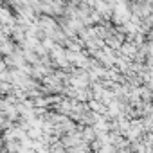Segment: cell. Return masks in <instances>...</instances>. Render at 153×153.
I'll list each match as a JSON object with an SVG mask.
<instances>
[{"label": "cell", "instance_id": "6da1fadb", "mask_svg": "<svg viewBox=\"0 0 153 153\" xmlns=\"http://www.w3.org/2000/svg\"><path fill=\"white\" fill-rule=\"evenodd\" d=\"M15 49H16V45H15V42H11L9 38H6L2 43H0V54H4V56H11V54L15 52Z\"/></svg>", "mask_w": 153, "mask_h": 153}, {"label": "cell", "instance_id": "7a4b0ae2", "mask_svg": "<svg viewBox=\"0 0 153 153\" xmlns=\"http://www.w3.org/2000/svg\"><path fill=\"white\" fill-rule=\"evenodd\" d=\"M96 153H117V149H115V146H112V144H103Z\"/></svg>", "mask_w": 153, "mask_h": 153}]
</instances>
